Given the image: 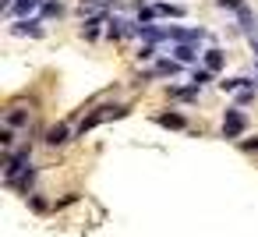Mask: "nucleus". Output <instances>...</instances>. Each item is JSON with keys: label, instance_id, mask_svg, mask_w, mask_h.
<instances>
[{"label": "nucleus", "instance_id": "0eeeda50", "mask_svg": "<svg viewBox=\"0 0 258 237\" xmlns=\"http://www.w3.org/2000/svg\"><path fill=\"white\" fill-rule=\"evenodd\" d=\"M202 57H205V68H209L212 75H216V71H223V64H226V53H223L219 46H212V50H205Z\"/></svg>", "mask_w": 258, "mask_h": 237}, {"label": "nucleus", "instance_id": "ddd939ff", "mask_svg": "<svg viewBox=\"0 0 258 237\" xmlns=\"http://www.w3.org/2000/svg\"><path fill=\"white\" fill-rule=\"evenodd\" d=\"M251 85H254L251 78H223V82H219L223 92H240V89H251Z\"/></svg>", "mask_w": 258, "mask_h": 237}, {"label": "nucleus", "instance_id": "aec40b11", "mask_svg": "<svg viewBox=\"0 0 258 237\" xmlns=\"http://www.w3.org/2000/svg\"><path fill=\"white\" fill-rule=\"evenodd\" d=\"M254 96H258V92H254V85H251V89H240V92H237V106H240V110H244V106H251V103H254Z\"/></svg>", "mask_w": 258, "mask_h": 237}, {"label": "nucleus", "instance_id": "a878e982", "mask_svg": "<svg viewBox=\"0 0 258 237\" xmlns=\"http://www.w3.org/2000/svg\"><path fill=\"white\" fill-rule=\"evenodd\" d=\"M152 57H156V46H149V43H145V46L138 50V61H152Z\"/></svg>", "mask_w": 258, "mask_h": 237}, {"label": "nucleus", "instance_id": "5701e85b", "mask_svg": "<svg viewBox=\"0 0 258 237\" xmlns=\"http://www.w3.org/2000/svg\"><path fill=\"white\" fill-rule=\"evenodd\" d=\"M29 205H32L36 212H46V209H50V202H46V198H39V195H29Z\"/></svg>", "mask_w": 258, "mask_h": 237}, {"label": "nucleus", "instance_id": "4468645a", "mask_svg": "<svg viewBox=\"0 0 258 237\" xmlns=\"http://www.w3.org/2000/svg\"><path fill=\"white\" fill-rule=\"evenodd\" d=\"M99 25H103V15H92V18H85V25H82V36H85V39H96V36H99Z\"/></svg>", "mask_w": 258, "mask_h": 237}, {"label": "nucleus", "instance_id": "6ab92c4d", "mask_svg": "<svg viewBox=\"0 0 258 237\" xmlns=\"http://www.w3.org/2000/svg\"><path fill=\"white\" fill-rule=\"evenodd\" d=\"M170 99H198V85H191V89H170Z\"/></svg>", "mask_w": 258, "mask_h": 237}, {"label": "nucleus", "instance_id": "a211bd4d", "mask_svg": "<svg viewBox=\"0 0 258 237\" xmlns=\"http://www.w3.org/2000/svg\"><path fill=\"white\" fill-rule=\"evenodd\" d=\"M43 15H46V18H60V15H64V4H60V0H46V4H43Z\"/></svg>", "mask_w": 258, "mask_h": 237}, {"label": "nucleus", "instance_id": "f3484780", "mask_svg": "<svg viewBox=\"0 0 258 237\" xmlns=\"http://www.w3.org/2000/svg\"><path fill=\"white\" fill-rule=\"evenodd\" d=\"M177 71H180V61H159V64H156V71H152V75H170V78H173V75H177Z\"/></svg>", "mask_w": 258, "mask_h": 237}, {"label": "nucleus", "instance_id": "4be33fe9", "mask_svg": "<svg viewBox=\"0 0 258 237\" xmlns=\"http://www.w3.org/2000/svg\"><path fill=\"white\" fill-rule=\"evenodd\" d=\"M156 15H159L156 8H138V22H142V25H149V22H152Z\"/></svg>", "mask_w": 258, "mask_h": 237}, {"label": "nucleus", "instance_id": "393cba45", "mask_svg": "<svg viewBox=\"0 0 258 237\" xmlns=\"http://www.w3.org/2000/svg\"><path fill=\"white\" fill-rule=\"evenodd\" d=\"M216 8H230V11H240L244 0H216Z\"/></svg>", "mask_w": 258, "mask_h": 237}, {"label": "nucleus", "instance_id": "412c9836", "mask_svg": "<svg viewBox=\"0 0 258 237\" xmlns=\"http://www.w3.org/2000/svg\"><path fill=\"white\" fill-rule=\"evenodd\" d=\"M205 82H212V71H209V68H202V71L195 68V75H191V85H198V89H202Z\"/></svg>", "mask_w": 258, "mask_h": 237}, {"label": "nucleus", "instance_id": "6e6552de", "mask_svg": "<svg viewBox=\"0 0 258 237\" xmlns=\"http://www.w3.org/2000/svg\"><path fill=\"white\" fill-rule=\"evenodd\" d=\"M156 124H159V128L180 131V128H187V117H184V113H156Z\"/></svg>", "mask_w": 258, "mask_h": 237}, {"label": "nucleus", "instance_id": "2eb2a0df", "mask_svg": "<svg viewBox=\"0 0 258 237\" xmlns=\"http://www.w3.org/2000/svg\"><path fill=\"white\" fill-rule=\"evenodd\" d=\"M156 11H159V15H166V18H184V15H187V8H184V4H156Z\"/></svg>", "mask_w": 258, "mask_h": 237}, {"label": "nucleus", "instance_id": "9d476101", "mask_svg": "<svg viewBox=\"0 0 258 237\" xmlns=\"http://www.w3.org/2000/svg\"><path fill=\"white\" fill-rule=\"evenodd\" d=\"M71 138V131H68V124H53L50 131H46V145H64Z\"/></svg>", "mask_w": 258, "mask_h": 237}, {"label": "nucleus", "instance_id": "dca6fc26", "mask_svg": "<svg viewBox=\"0 0 258 237\" xmlns=\"http://www.w3.org/2000/svg\"><path fill=\"white\" fill-rule=\"evenodd\" d=\"M173 53H177V61H180V64H191V61L198 57V50H195V46H184V43H180V46H173Z\"/></svg>", "mask_w": 258, "mask_h": 237}, {"label": "nucleus", "instance_id": "f03ea898", "mask_svg": "<svg viewBox=\"0 0 258 237\" xmlns=\"http://www.w3.org/2000/svg\"><path fill=\"white\" fill-rule=\"evenodd\" d=\"M244 131H247L244 110H240V106H230V110L223 113V138H240Z\"/></svg>", "mask_w": 258, "mask_h": 237}, {"label": "nucleus", "instance_id": "c85d7f7f", "mask_svg": "<svg viewBox=\"0 0 258 237\" xmlns=\"http://www.w3.org/2000/svg\"><path fill=\"white\" fill-rule=\"evenodd\" d=\"M251 50H254V53H258V36H254V39H251Z\"/></svg>", "mask_w": 258, "mask_h": 237}, {"label": "nucleus", "instance_id": "1a4fd4ad", "mask_svg": "<svg viewBox=\"0 0 258 237\" xmlns=\"http://www.w3.org/2000/svg\"><path fill=\"white\" fill-rule=\"evenodd\" d=\"M113 4H117V0H82V15L92 18V15H103V11L113 8Z\"/></svg>", "mask_w": 258, "mask_h": 237}, {"label": "nucleus", "instance_id": "39448f33", "mask_svg": "<svg viewBox=\"0 0 258 237\" xmlns=\"http://www.w3.org/2000/svg\"><path fill=\"white\" fill-rule=\"evenodd\" d=\"M32 184H36V166H25L15 181H8V188H15V191H22V195H29Z\"/></svg>", "mask_w": 258, "mask_h": 237}, {"label": "nucleus", "instance_id": "f8f14e48", "mask_svg": "<svg viewBox=\"0 0 258 237\" xmlns=\"http://www.w3.org/2000/svg\"><path fill=\"white\" fill-rule=\"evenodd\" d=\"M4 121H8V128H22V124H29V110L25 106H11Z\"/></svg>", "mask_w": 258, "mask_h": 237}, {"label": "nucleus", "instance_id": "423d86ee", "mask_svg": "<svg viewBox=\"0 0 258 237\" xmlns=\"http://www.w3.org/2000/svg\"><path fill=\"white\" fill-rule=\"evenodd\" d=\"M138 36H142L149 46H156V43L166 39V25H163V29H159V25H138Z\"/></svg>", "mask_w": 258, "mask_h": 237}, {"label": "nucleus", "instance_id": "cd10ccee", "mask_svg": "<svg viewBox=\"0 0 258 237\" xmlns=\"http://www.w3.org/2000/svg\"><path fill=\"white\" fill-rule=\"evenodd\" d=\"M240 149H244V152H258V138H247V142H240Z\"/></svg>", "mask_w": 258, "mask_h": 237}, {"label": "nucleus", "instance_id": "b1692460", "mask_svg": "<svg viewBox=\"0 0 258 237\" xmlns=\"http://www.w3.org/2000/svg\"><path fill=\"white\" fill-rule=\"evenodd\" d=\"M11 142H15V131H11V128H4V131H0V145L11 152Z\"/></svg>", "mask_w": 258, "mask_h": 237}, {"label": "nucleus", "instance_id": "bb28decb", "mask_svg": "<svg viewBox=\"0 0 258 237\" xmlns=\"http://www.w3.org/2000/svg\"><path fill=\"white\" fill-rule=\"evenodd\" d=\"M71 202H78V195H64L60 202H53V209H64V205H71Z\"/></svg>", "mask_w": 258, "mask_h": 237}, {"label": "nucleus", "instance_id": "20e7f679", "mask_svg": "<svg viewBox=\"0 0 258 237\" xmlns=\"http://www.w3.org/2000/svg\"><path fill=\"white\" fill-rule=\"evenodd\" d=\"M11 32H15V36H32V39H39V36H43V22H39V18H29V22L22 18V22L11 25Z\"/></svg>", "mask_w": 258, "mask_h": 237}, {"label": "nucleus", "instance_id": "9b49d317", "mask_svg": "<svg viewBox=\"0 0 258 237\" xmlns=\"http://www.w3.org/2000/svg\"><path fill=\"white\" fill-rule=\"evenodd\" d=\"M237 18H240V32L254 39L258 32H254V15H251V8H240V11H237Z\"/></svg>", "mask_w": 258, "mask_h": 237}, {"label": "nucleus", "instance_id": "7ed1b4c3", "mask_svg": "<svg viewBox=\"0 0 258 237\" xmlns=\"http://www.w3.org/2000/svg\"><path fill=\"white\" fill-rule=\"evenodd\" d=\"M110 39H127V36H138V25L127 22V18H110V29H106Z\"/></svg>", "mask_w": 258, "mask_h": 237}, {"label": "nucleus", "instance_id": "f257e3e1", "mask_svg": "<svg viewBox=\"0 0 258 237\" xmlns=\"http://www.w3.org/2000/svg\"><path fill=\"white\" fill-rule=\"evenodd\" d=\"M127 110H131V106H99V110L85 113V117H82V124H78V138H85V135H89L92 128H99V124H106V121L127 117Z\"/></svg>", "mask_w": 258, "mask_h": 237}]
</instances>
